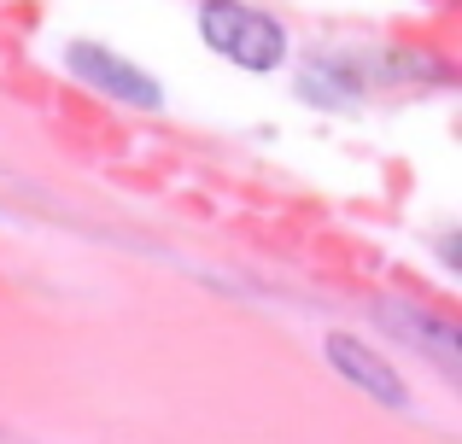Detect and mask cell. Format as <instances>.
<instances>
[{"instance_id":"cell-1","label":"cell","mask_w":462,"mask_h":444,"mask_svg":"<svg viewBox=\"0 0 462 444\" xmlns=\"http://www.w3.org/2000/svg\"><path fill=\"white\" fill-rule=\"evenodd\" d=\"M199 35H205L211 53L235 59V65H246V70H275L287 59L282 23L263 18V12H252V6H240V0H205Z\"/></svg>"},{"instance_id":"cell-3","label":"cell","mask_w":462,"mask_h":444,"mask_svg":"<svg viewBox=\"0 0 462 444\" xmlns=\"http://www.w3.org/2000/svg\"><path fill=\"white\" fill-rule=\"evenodd\" d=\"M328 363H334L339 375L351 380V386L369 392L374 403H386V410H404V403H410L404 380H398L393 368H386V363H381V357H374L363 340H351V333H328Z\"/></svg>"},{"instance_id":"cell-2","label":"cell","mask_w":462,"mask_h":444,"mask_svg":"<svg viewBox=\"0 0 462 444\" xmlns=\"http://www.w3.org/2000/svg\"><path fill=\"white\" fill-rule=\"evenodd\" d=\"M65 59H70V70H77L82 82H94V88H100V94H112V100L158 105V82H152L141 65H129V59L106 53V47H88V41H77Z\"/></svg>"}]
</instances>
